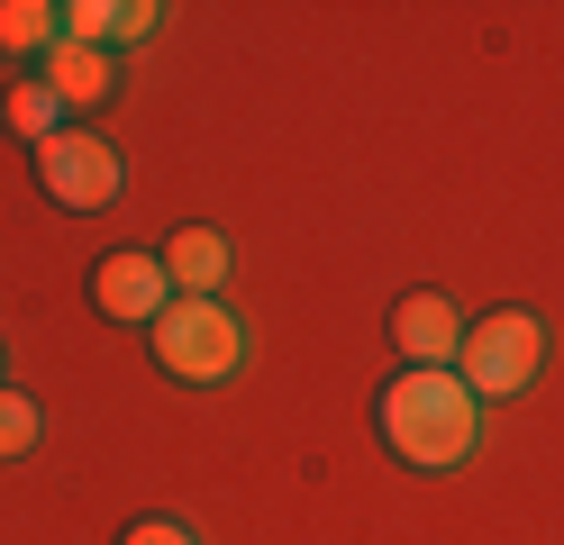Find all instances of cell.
<instances>
[{
	"label": "cell",
	"mask_w": 564,
	"mask_h": 545,
	"mask_svg": "<svg viewBox=\"0 0 564 545\" xmlns=\"http://www.w3.org/2000/svg\"><path fill=\"white\" fill-rule=\"evenodd\" d=\"M382 446L419 472H455L482 446V400L455 363H401V382L382 391Z\"/></svg>",
	"instance_id": "1"
},
{
	"label": "cell",
	"mask_w": 564,
	"mask_h": 545,
	"mask_svg": "<svg viewBox=\"0 0 564 545\" xmlns=\"http://www.w3.org/2000/svg\"><path fill=\"white\" fill-rule=\"evenodd\" d=\"M147 346H155V363L183 391H219V382H237V363H246V318L228 301H173L147 327Z\"/></svg>",
	"instance_id": "2"
},
{
	"label": "cell",
	"mask_w": 564,
	"mask_h": 545,
	"mask_svg": "<svg viewBox=\"0 0 564 545\" xmlns=\"http://www.w3.org/2000/svg\"><path fill=\"white\" fill-rule=\"evenodd\" d=\"M546 363V318L538 309H491L465 327V355H455V373H465L474 400H519L528 382H538Z\"/></svg>",
	"instance_id": "3"
},
{
	"label": "cell",
	"mask_w": 564,
	"mask_h": 545,
	"mask_svg": "<svg viewBox=\"0 0 564 545\" xmlns=\"http://www.w3.org/2000/svg\"><path fill=\"white\" fill-rule=\"evenodd\" d=\"M37 182H46V200L55 209H110L119 200V145L110 137H91V128H64L37 145Z\"/></svg>",
	"instance_id": "4"
},
{
	"label": "cell",
	"mask_w": 564,
	"mask_h": 545,
	"mask_svg": "<svg viewBox=\"0 0 564 545\" xmlns=\"http://www.w3.org/2000/svg\"><path fill=\"white\" fill-rule=\"evenodd\" d=\"M91 309H100V318H119V327H155V318L173 309V273H164V254H137V246L100 254V264H91Z\"/></svg>",
	"instance_id": "5"
},
{
	"label": "cell",
	"mask_w": 564,
	"mask_h": 545,
	"mask_svg": "<svg viewBox=\"0 0 564 545\" xmlns=\"http://www.w3.org/2000/svg\"><path fill=\"white\" fill-rule=\"evenodd\" d=\"M392 337H401V363H455L465 355V318H455L446 291H410L392 309Z\"/></svg>",
	"instance_id": "6"
},
{
	"label": "cell",
	"mask_w": 564,
	"mask_h": 545,
	"mask_svg": "<svg viewBox=\"0 0 564 545\" xmlns=\"http://www.w3.org/2000/svg\"><path fill=\"white\" fill-rule=\"evenodd\" d=\"M164 28V10L155 0H64V36H74V46H147V36Z\"/></svg>",
	"instance_id": "7"
},
{
	"label": "cell",
	"mask_w": 564,
	"mask_h": 545,
	"mask_svg": "<svg viewBox=\"0 0 564 545\" xmlns=\"http://www.w3.org/2000/svg\"><path fill=\"white\" fill-rule=\"evenodd\" d=\"M164 273H173V301H219L228 291V237L219 228H173Z\"/></svg>",
	"instance_id": "8"
},
{
	"label": "cell",
	"mask_w": 564,
	"mask_h": 545,
	"mask_svg": "<svg viewBox=\"0 0 564 545\" xmlns=\"http://www.w3.org/2000/svg\"><path fill=\"white\" fill-rule=\"evenodd\" d=\"M46 91H55L64 109H100V100H110V55H100V46H74V36H55Z\"/></svg>",
	"instance_id": "9"
},
{
	"label": "cell",
	"mask_w": 564,
	"mask_h": 545,
	"mask_svg": "<svg viewBox=\"0 0 564 545\" xmlns=\"http://www.w3.org/2000/svg\"><path fill=\"white\" fill-rule=\"evenodd\" d=\"M55 36H64V10L55 0H0V55H55Z\"/></svg>",
	"instance_id": "10"
},
{
	"label": "cell",
	"mask_w": 564,
	"mask_h": 545,
	"mask_svg": "<svg viewBox=\"0 0 564 545\" xmlns=\"http://www.w3.org/2000/svg\"><path fill=\"white\" fill-rule=\"evenodd\" d=\"M37 436H46V410L28 391H0V464H28V455H37Z\"/></svg>",
	"instance_id": "11"
},
{
	"label": "cell",
	"mask_w": 564,
	"mask_h": 545,
	"mask_svg": "<svg viewBox=\"0 0 564 545\" xmlns=\"http://www.w3.org/2000/svg\"><path fill=\"white\" fill-rule=\"evenodd\" d=\"M10 128H19L28 145H46V137H64V100H55L46 83H19V91H10Z\"/></svg>",
	"instance_id": "12"
},
{
	"label": "cell",
	"mask_w": 564,
	"mask_h": 545,
	"mask_svg": "<svg viewBox=\"0 0 564 545\" xmlns=\"http://www.w3.org/2000/svg\"><path fill=\"white\" fill-rule=\"evenodd\" d=\"M119 545H200V536H192L183 519H137V527H128Z\"/></svg>",
	"instance_id": "13"
},
{
	"label": "cell",
	"mask_w": 564,
	"mask_h": 545,
	"mask_svg": "<svg viewBox=\"0 0 564 545\" xmlns=\"http://www.w3.org/2000/svg\"><path fill=\"white\" fill-rule=\"evenodd\" d=\"M0 391H10V346H0Z\"/></svg>",
	"instance_id": "14"
}]
</instances>
